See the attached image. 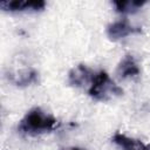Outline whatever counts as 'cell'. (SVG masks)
<instances>
[{"instance_id": "52a82bcc", "label": "cell", "mask_w": 150, "mask_h": 150, "mask_svg": "<svg viewBox=\"0 0 150 150\" xmlns=\"http://www.w3.org/2000/svg\"><path fill=\"white\" fill-rule=\"evenodd\" d=\"M116 74L120 79L134 77L139 74V67L132 55H125L117 66Z\"/></svg>"}, {"instance_id": "3957f363", "label": "cell", "mask_w": 150, "mask_h": 150, "mask_svg": "<svg viewBox=\"0 0 150 150\" xmlns=\"http://www.w3.org/2000/svg\"><path fill=\"white\" fill-rule=\"evenodd\" d=\"M95 71L86 64H77L68 73V83L76 88H89Z\"/></svg>"}, {"instance_id": "7a4b0ae2", "label": "cell", "mask_w": 150, "mask_h": 150, "mask_svg": "<svg viewBox=\"0 0 150 150\" xmlns=\"http://www.w3.org/2000/svg\"><path fill=\"white\" fill-rule=\"evenodd\" d=\"M88 94L96 101H109L114 97L121 96L123 90L109 77L104 70L95 71L91 84L88 88Z\"/></svg>"}, {"instance_id": "277c9868", "label": "cell", "mask_w": 150, "mask_h": 150, "mask_svg": "<svg viewBox=\"0 0 150 150\" xmlns=\"http://www.w3.org/2000/svg\"><path fill=\"white\" fill-rule=\"evenodd\" d=\"M46 6L43 0H11L1 1L0 7L6 12H26V11H42Z\"/></svg>"}, {"instance_id": "30bf717a", "label": "cell", "mask_w": 150, "mask_h": 150, "mask_svg": "<svg viewBox=\"0 0 150 150\" xmlns=\"http://www.w3.org/2000/svg\"><path fill=\"white\" fill-rule=\"evenodd\" d=\"M69 150H84V149H81V148H71Z\"/></svg>"}, {"instance_id": "6da1fadb", "label": "cell", "mask_w": 150, "mask_h": 150, "mask_svg": "<svg viewBox=\"0 0 150 150\" xmlns=\"http://www.w3.org/2000/svg\"><path fill=\"white\" fill-rule=\"evenodd\" d=\"M60 122L52 116L43 111L40 107L32 108L27 114L21 118L18 124V131L25 135H40L45 132H50L59 128Z\"/></svg>"}, {"instance_id": "5b68a950", "label": "cell", "mask_w": 150, "mask_h": 150, "mask_svg": "<svg viewBox=\"0 0 150 150\" xmlns=\"http://www.w3.org/2000/svg\"><path fill=\"white\" fill-rule=\"evenodd\" d=\"M139 32H141V28L131 26L128 22V20H118V21L110 23L107 27V35L112 41L121 40L130 34L139 33Z\"/></svg>"}, {"instance_id": "ba28073f", "label": "cell", "mask_w": 150, "mask_h": 150, "mask_svg": "<svg viewBox=\"0 0 150 150\" xmlns=\"http://www.w3.org/2000/svg\"><path fill=\"white\" fill-rule=\"evenodd\" d=\"M111 141L116 145H118L122 150H150L149 144L145 145L139 139L128 137V136H125L123 134H120V132H116L112 136Z\"/></svg>"}, {"instance_id": "8992f818", "label": "cell", "mask_w": 150, "mask_h": 150, "mask_svg": "<svg viewBox=\"0 0 150 150\" xmlns=\"http://www.w3.org/2000/svg\"><path fill=\"white\" fill-rule=\"evenodd\" d=\"M38 77H39L38 71L32 68L22 69L16 73H9L8 75V80L18 87H26L32 83H36Z\"/></svg>"}, {"instance_id": "9c48e42d", "label": "cell", "mask_w": 150, "mask_h": 150, "mask_svg": "<svg viewBox=\"0 0 150 150\" xmlns=\"http://www.w3.org/2000/svg\"><path fill=\"white\" fill-rule=\"evenodd\" d=\"M148 1L145 0H118L112 1L116 11L120 13H135L139 8H142Z\"/></svg>"}]
</instances>
